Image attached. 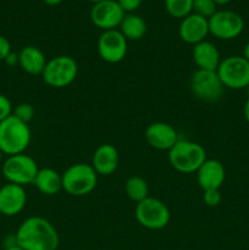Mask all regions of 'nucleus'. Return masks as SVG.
<instances>
[{"label":"nucleus","mask_w":249,"mask_h":250,"mask_svg":"<svg viewBox=\"0 0 249 250\" xmlns=\"http://www.w3.org/2000/svg\"><path fill=\"white\" fill-rule=\"evenodd\" d=\"M5 250H23L21 248V247H19L16 244V246H12V247H9V248H5Z\"/></svg>","instance_id":"obj_35"},{"label":"nucleus","mask_w":249,"mask_h":250,"mask_svg":"<svg viewBox=\"0 0 249 250\" xmlns=\"http://www.w3.org/2000/svg\"><path fill=\"white\" fill-rule=\"evenodd\" d=\"M1 171L7 182L24 187L27 185H33L39 167L32 156L22 153L7 156L1 165Z\"/></svg>","instance_id":"obj_5"},{"label":"nucleus","mask_w":249,"mask_h":250,"mask_svg":"<svg viewBox=\"0 0 249 250\" xmlns=\"http://www.w3.org/2000/svg\"><path fill=\"white\" fill-rule=\"evenodd\" d=\"M12 110H14V107H12L9 98L4 94H0V122L11 116Z\"/></svg>","instance_id":"obj_27"},{"label":"nucleus","mask_w":249,"mask_h":250,"mask_svg":"<svg viewBox=\"0 0 249 250\" xmlns=\"http://www.w3.org/2000/svg\"><path fill=\"white\" fill-rule=\"evenodd\" d=\"M4 62L6 63L7 66H16V65H19V54H16V53H10L9 55L6 56V59H5L4 60Z\"/></svg>","instance_id":"obj_30"},{"label":"nucleus","mask_w":249,"mask_h":250,"mask_svg":"<svg viewBox=\"0 0 249 250\" xmlns=\"http://www.w3.org/2000/svg\"><path fill=\"white\" fill-rule=\"evenodd\" d=\"M62 189L72 197H83L95 189L98 183V173L92 165L78 163L66 168L61 175Z\"/></svg>","instance_id":"obj_4"},{"label":"nucleus","mask_w":249,"mask_h":250,"mask_svg":"<svg viewBox=\"0 0 249 250\" xmlns=\"http://www.w3.org/2000/svg\"><path fill=\"white\" fill-rule=\"evenodd\" d=\"M46 5H50V6H55V5L61 4L63 0H43Z\"/></svg>","instance_id":"obj_33"},{"label":"nucleus","mask_w":249,"mask_h":250,"mask_svg":"<svg viewBox=\"0 0 249 250\" xmlns=\"http://www.w3.org/2000/svg\"><path fill=\"white\" fill-rule=\"evenodd\" d=\"M145 139L151 148L170 150L178 141V134L176 129L166 122H153L145 129Z\"/></svg>","instance_id":"obj_15"},{"label":"nucleus","mask_w":249,"mask_h":250,"mask_svg":"<svg viewBox=\"0 0 249 250\" xmlns=\"http://www.w3.org/2000/svg\"><path fill=\"white\" fill-rule=\"evenodd\" d=\"M16 243L23 250H58L60 238L50 221L41 216H31L17 229Z\"/></svg>","instance_id":"obj_1"},{"label":"nucleus","mask_w":249,"mask_h":250,"mask_svg":"<svg viewBox=\"0 0 249 250\" xmlns=\"http://www.w3.org/2000/svg\"><path fill=\"white\" fill-rule=\"evenodd\" d=\"M32 133L28 124L14 115L0 122V149L7 156L24 153L31 143Z\"/></svg>","instance_id":"obj_2"},{"label":"nucleus","mask_w":249,"mask_h":250,"mask_svg":"<svg viewBox=\"0 0 249 250\" xmlns=\"http://www.w3.org/2000/svg\"><path fill=\"white\" fill-rule=\"evenodd\" d=\"M89 1H92V2H94V4H97V2L104 1V0H89Z\"/></svg>","instance_id":"obj_37"},{"label":"nucleus","mask_w":249,"mask_h":250,"mask_svg":"<svg viewBox=\"0 0 249 250\" xmlns=\"http://www.w3.org/2000/svg\"><path fill=\"white\" fill-rule=\"evenodd\" d=\"M134 215L141 226L154 231L165 229L171 219L170 210L166 204L160 199L151 197L137 203Z\"/></svg>","instance_id":"obj_7"},{"label":"nucleus","mask_w":249,"mask_h":250,"mask_svg":"<svg viewBox=\"0 0 249 250\" xmlns=\"http://www.w3.org/2000/svg\"><path fill=\"white\" fill-rule=\"evenodd\" d=\"M214 0H193V12L209 20L216 10Z\"/></svg>","instance_id":"obj_24"},{"label":"nucleus","mask_w":249,"mask_h":250,"mask_svg":"<svg viewBox=\"0 0 249 250\" xmlns=\"http://www.w3.org/2000/svg\"><path fill=\"white\" fill-rule=\"evenodd\" d=\"M12 115L24 124H28L34 116V107L28 103H21L12 110Z\"/></svg>","instance_id":"obj_25"},{"label":"nucleus","mask_w":249,"mask_h":250,"mask_svg":"<svg viewBox=\"0 0 249 250\" xmlns=\"http://www.w3.org/2000/svg\"><path fill=\"white\" fill-rule=\"evenodd\" d=\"M208 22L209 33L222 41L237 38L244 29V21L241 15L231 10L216 11L208 20Z\"/></svg>","instance_id":"obj_10"},{"label":"nucleus","mask_w":249,"mask_h":250,"mask_svg":"<svg viewBox=\"0 0 249 250\" xmlns=\"http://www.w3.org/2000/svg\"><path fill=\"white\" fill-rule=\"evenodd\" d=\"M33 185L45 195H55L62 189V177L58 171L50 167L39 168Z\"/></svg>","instance_id":"obj_20"},{"label":"nucleus","mask_w":249,"mask_h":250,"mask_svg":"<svg viewBox=\"0 0 249 250\" xmlns=\"http://www.w3.org/2000/svg\"><path fill=\"white\" fill-rule=\"evenodd\" d=\"M117 2H119L121 9L124 11V14H126V12L132 14V12H134L139 6H141L142 0H117Z\"/></svg>","instance_id":"obj_28"},{"label":"nucleus","mask_w":249,"mask_h":250,"mask_svg":"<svg viewBox=\"0 0 249 250\" xmlns=\"http://www.w3.org/2000/svg\"><path fill=\"white\" fill-rule=\"evenodd\" d=\"M124 15L126 14L117 0H104L97 2L90 10V20L93 24L103 31H110L120 27Z\"/></svg>","instance_id":"obj_12"},{"label":"nucleus","mask_w":249,"mask_h":250,"mask_svg":"<svg viewBox=\"0 0 249 250\" xmlns=\"http://www.w3.org/2000/svg\"><path fill=\"white\" fill-rule=\"evenodd\" d=\"M127 197L133 202L139 203L149 197V186L144 178L139 176H132L124 185Z\"/></svg>","instance_id":"obj_22"},{"label":"nucleus","mask_w":249,"mask_h":250,"mask_svg":"<svg viewBox=\"0 0 249 250\" xmlns=\"http://www.w3.org/2000/svg\"><path fill=\"white\" fill-rule=\"evenodd\" d=\"M190 90L197 99L215 103L222 98L225 87L216 71L197 70L190 78Z\"/></svg>","instance_id":"obj_9"},{"label":"nucleus","mask_w":249,"mask_h":250,"mask_svg":"<svg viewBox=\"0 0 249 250\" xmlns=\"http://www.w3.org/2000/svg\"><path fill=\"white\" fill-rule=\"evenodd\" d=\"M165 7L175 19H185L193 12V0H165Z\"/></svg>","instance_id":"obj_23"},{"label":"nucleus","mask_w":249,"mask_h":250,"mask_svg":"<svg viewBox=\"0 0 249 250\" xmlns=\"http://www.w3.org/2000/svg\"><path fill=\"white\" fill-rule=\"evenodd\" d=\"M98 53L105 62H121L126 58L127 39L119 29L103 31L98 39Z\"/></svg>","instance_id":"obj_11"},{"label":"nucleus","mask_w":249,"mask_h":250,"mask_svg":"<svg viewBox=\"0 0 249 250\" xmlns=\"http://www.w3.org/2000/svg\"><path fill=\"white\" fill-rule=\"evenodd\" d=\"M120 155L111 144H102L95 149L92 158V166L98 175H112L119 167Z\"/></svg>","instance_id":"obj_17"},{"label":"nucleus","mask_w":249,"mask_h":250,"mask_svg":"<svg viewBox=\"0 0 249 250\" xmlns=\"http://www.w3.org/2000/svg\"><path fill=\"white\" fill-rule=\"evenodd\" d=\"M243 114H244V117H246L247 122H248V124H249V97H248V99H247L246 104H244Z\"/></svg>","instance_id":"obj_31"},{"label":"nucleus","mask_w":249,"mask_h":250,"mask_svg":"<svg viewBox=\"0 0 249 250\" xmlns=\"http://www.w3.org/2000/svg\"><path fill=\"white\" fill-rule=\"evenodd\" d=\"M221 193L220 189H208L204 190V194H203V200H204L205 204L210 208H215L221 203Z\"/></svg>","instance_id":"obj_26"},{"label":"nucleus","mask_w":249,"mask_h":250,"mask_svg":"<svg viewBox=\"0 0 249 250\" xmlns=\"http://www.w3.org/2000/svg\"><path fill=\"white\" fill-rule=\"evenodd\" d=\"M193 61L198 66V70L216 71L219 67L221 59L216 45L211 42L203 41L193 46L192 51Z\"/></svg>","instance_id":"obj_18"},{"label":"nucleus","mask_w":249,"mask_h":250,"mask_svg":"<svg viewBox=\"0 0 249 250\" xmlns=\"http://www.w3.org/2000/svg\"><path fill=\"white\" fill-rule=\"evenodd\" d=\"M27 194L22 186L7 183L0 188V214L16 216L26 207Z\"/></svg>","instance_id":"obj_13"},{"label":"nucleus","mask_w":249,"mask_h":250,"mask_svg":"<svg viewBox=\"0 0 249 250\" xmlns=\"http://www.w3.org/2000/svg\"><path fill=\"white\" fill-rule=\"evenodd\" d=\"M11 53V44L9 39L4 36H0V61H4L6 56Z\"/></svg>","instance_id":"obj_29"},{"label":"nucleus","mask_w":249,"mask_h":250,"mask_svg":"<svg viewBox=\"0 0 249 250\" xmlns=\"http://www.w3.org/2000/svg\"><path fill=\"white\" fill-rule=\"evenodd\" d=\"M207 160V151L200 144L192 141L176 142L168 150V161L176 171L181 173L197 172Z\"/></svg>","instance_id":"obj_3"},{"label":"nucleus","mask_w":249,"mask_h":250,"mask_svg":"<svg viewBox=\"0 0 249 250\" xmlns=\"http://www.w3.org/2000/svg\"><path fill=\"white\" fill-rule=\"evenodd\" d=\"M119 31L127 41H139L146 33L145 21L136 14H127L120 24Z\"/></svg>","instance_id":"obj_21"},{"label":"nucleus","mask_w":249,"mask_h":250,"mask_svg":"<svg viewBox=\"0 0 249 250\" xmlns=\"http://www.w3.org/2000/svg\"><path fill=\"white\" fill-rule=\"evenodd\" d=\"M78 75V65L75 59L67 55L55 56L46 62L42 77L53 88H65L72 84Z\"/></svg>","instance_id":"obj_6"},{"label":"nucleus","mask_w":249,"mask_h":250,"mask_svg":"<svg viewBox=\"0 0 249 250\" xmlns=\"http://www.w3.org/2000/svg\"><path fill=\"white\" fill-rule=\"evenodd\" d=\"M226 178L224 165L215 159H207L197 171V181L203 190L220 189Z\"/></svg>","instance_id":"obj_16"},{"label":"nucleus","mask_w":249,"mask_h":250,"mask_svg":"<svg viewBox=\"0 0 249 250\" xmlns=\"http://www.w3.org/2000/svg\"><path fill=\"white\" fill-rule=\"evenodd\" d=\"M214 1L216 5H226V4H228L231 0H214Z\"/></svg>","instance_id":"obj_34"},{"label":"nucleus","mask_w":249,"mask_h":250,"mask_svg":"<svg viewBox=\"0 0 249 250\" xmlns=\"http://www.w3.org/2000/svg\"><path fill=\"white\" fill-rule=\"evenodd\" d=\"M216 72L225 88L238 90L249 87V61L243 56L222 59Z\"/></svg>","instance_id":"obj_8"},{"label":"nucleus","mask_w":249,"mask_h":250,"mask_svg":"<svg viewBox=\"0 0 249 250\" xmlns=\"http://www.w3.org/2000/svg\"><path fill=\"white\" fill-rule=\"evenodd\" d=\"M4 155H5V154L2 153L1 149H0V165H1V164L4 163V161H2V158H4Z\"/></svg>","instance_id":"obj_36"},{"label":"nucleus","mask_w":249,"mask_h":250,"mask_svg":"<svg viewBox=\"0 0 249 250\" xmlns=\"http://www.w3.org/2000/svg\"><path fill=\"white\" fill-rule=\"evenodd\" d=\"M180 38L187 44H195L205 41L209 34V22L205 17L192 12L190 15L182 19L180 27H178Z\"/></svg>","instance_id":"obj_14"},{"label":"nucleus","mask_w":249,"mask_h":250,"mask_svg":"<svg viewBox=\"0 0 249 250\" xmlns=\"http://www.w3.org/2000/svg\"><path fill=\"white\" fill-rule=\"evenodd\" d=\"M46 62L48 60L44 53L37 46L27 45L19 53L20 67L28 75H42Z\"/></svg>","instance_id":"obj_19"},{"label":"nucleus","mask_w":249,"mask_h":250,"mask_svg":"<svg viewBox=\"0 0 249 250\" xmlns=\"http://www.w3.org/2000/svg\"><path fill=\"white\" fill-rule=\"evenodd\" d=\"M243 56L244 59H246L247 61H249V42L248 43L246 44V45H244V49H243Z\"/></svg>","instance_id":"obj_32"}]
</instances>
